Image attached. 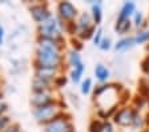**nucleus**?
<instances>
[{"instance_id": "f257e3e1", "label": "nucleus", "mask_w": 149, "mask_h": 132, "mask_svg": "<svg viewBox=\"0 0 149 132\" xmlns=\"http://www.w3.org/2000/svg\"><path fill=\"white\" fill-rule=\"evenodd\" d=\"M60 63V50L55 40L41 39L37 48V64L39 68L55 69Z\"/></svg>"}, {"instance_id": "f03ea898", "label": "nucleus", "mask_w": 149, "mask_h": 132, "mask_svg": "<svg viewBox=\"0 0 149 132\" xmlns=\"http://www.w3.org/2000/svg\"><path fill=\"white\" fill-rule=\"evenodd\" d=\"M39 31H40L41 36H43L44 39H51V40L56 41V39L60 38V35H61L60 34V31H61V24H60V22L56 19V17L49 16L45 22L40 24Z\"/></svg>"}, {"instance_id": "7ed1b4c3", "label": "nucleus", "mask_w": 149, "mask_h": 132, "mask_svg": "<svg viewBox=\"0 0 149 132\" xmlns=\"http://www.w3.org/2000/svg\"><path fill=\"white\" fill-rule=\"evenodd\" d=\"M56 113H57V108L52 103L43 107H37L33 111L35 117L39 122H52L53 119H56Z\"/></svg>"}, {"instance_id": "20e7f679", "label": "nucleus", "mask_w": 149, "mask_h": 132, "mask_svg": "<svg viewBox=\"0 0 149 132\" xmlns=\"http://www.w3.org/2000/svg\"><path fill=\"white\" fill-rule=\"evenodd\" d=\"M71 124L64 117H56L45 127V132H69Z\"/></svg>"}, {"instance_id": "39448f33", "label": "nucleus", "mask_w": 149, "mask_h": 132, "mask_svg": "<svg viewBox=\"0 0 149 132\" xmlns=\"http://www.w3.org/2000/svg\"><path fill=\"white\" fill-rule=\"evenodd\" d=\"M59 12L61 15L63 19L65 20H72L76 16V8L68 1H63L59 6Z\"/></svg>"}, {"instance_id": "423d86ee", "label": "nucleus", "mask_w": 149, "mask_h": 132, "mask_svg": "<svg viewBox=\"0 0 149 132\" xmlns=\"http://www.w3.org/2000/svg\"><path fill=\"white\" fill-rule=\"evenodd\" d=\"M31 13H32V17H33L35 20H36L37 23H44L48 17H49V12L47 11L45 7L43 6H35L31 8Z\"/></svg>"}, {"instance_id": "0eeeda50", "label": "nucleus", "mask_w": 149, "mask_h": 132, "mask_svg": "<svg viewBox=\"0 0 149 132\" xmlns=\"http://www.w3.org/2000/svg\"><path fill=\"white\" fill-rule=\"evenodd\" d=\"M133 119H134L133 112L130 110H128V108H124V110H121L120 112L116 115L115 120L118 124H121V126H128V124H130V123L133 122Z\"/></svg>"}, {"instance_id": "6e6552de", "label": "nucleus", "mask_w": 149, "mask_h": 132, "mask_svg": "<svg viewBox=\"0 0 149 132\" xmlns=\"http://www.w3.org/2000/svg\"><path fill=\"white\" fill-rule=\"evenodd\" d=\"M32 103H33L36 107H43V105H48V104L52 103V99H51V96L48 94H45V91L36 92L33 99H32Z\"/></svg>"}, {"instance_id": "1a4fd4ad", "label": "nucleus", "mask_w": 149, "mask_h": 132, "mask_svg": "<svg viewBox=\"0 0 149 132\" xmlns=\"http://www.w3.org/2000/svg\"><path fill=\"white\" fill-rule=\"evenodd\" d=\"M55 75V69L52 68H39L37 69V79L47 82L48 79H51Z\"/></svg>"}, {"instance_id": "9d476101", "label": "nucleus", "mask_w": 149, "mask_h": 132, "mask_svg": "<svg viewBox=\"0 0 149 132\" xmlns=\"http://www.w3.org/2000/svg\"><path fill=\"white\" fill-rule=\"evenodd\" d=\"M134 12V4L133 3H125L124 7H123V10L120 12V16H118V19H128L132 13Z\"/></svg>"}, {"instance_id": "9b49d317", "label": "nucleus", "mask_w": 149, "mask_h": 132, "mask_svg": "<svg viewBox=\"0 0 149 132\" xmlns=\"http://www.w3.org/2000/svg\"><path fill=\"white\" fill-rule=\"evenodd\" d=\"M95 73H96L97 79H99L100 82H104V80H107V79H108V76H109V71L104 66H102V64H99V66H96V68H95Z\"/></svg>"}, {"instance_id": "f8f14e48", "label": "nucleus", "mask_w": 149, "mask_h": 132, "mask_svg": "<svg viewBox=\"0 0 149 132\" xmlns=\"http://www.w3.org/2000/svg\"><path fill=\"white\" fill-rule=\"evenodd\" d=\"M79 28H80L81 32H87L88 29H91V19L88 15L84 13V15L81 16L80 22H79Z\"/></svg>"}, {"instance_id": "ddd939ff", "label": "nucleus", "mask_w": 149, "mask_h": 132, "mask_svg": "<svg viewBox=\"0 0 149 132\" xmlns=\"http://www.w3.org/2000/svg\"><path fill=\"white\" fill-rule=\"evenodd\" d=\"M130 24H129V19H118L117 24H116V31L120 32V34H124L129 29Z\"/></svg>"}, {"instance_id": "4468645a", "label": "nucleus", "mask_w": 149, "mask_h": 132, "mask_svg": "<svg viewBox=\"0 0 149 132\" xmlns=\"http://www.w3.org/2000/svg\"><path fill=\"white\" fill-rule=\"evenodd\" d=\"M69 63H71V66L73 67V68H76V67H79V66L83 64L77 52H73V51H72L71 54H69Z\"/></svg>"}, {"instance_id": "2eb2a0df", "label": "nucleus", "mask_w": 149, "mask_h": 132, "mask_svg": "<svg viewBox=\"0 0 149 132\" xmlns=\"http://www.w3.org/2000/svg\"><path fill=\"white\" fill-rule=\"evenodd\" d=\"M83 72H84V66H83V64H81V66H79V67H76V68H73V71H72V73H71L72 80H73L74 83H77L79 80H80Z\"/></svg>"}, {"instance_id": "dca6fc26", "label": "nucleus", "mask_w": 149, "mask_h": 132, "mask_svg": "<svg viewBox=\"0 0 149 132\" xmlns=\"http://www.w3.org/2000/svg\"><path fill=\"white\" fill-rule=\"evenodd\" d=\"M146 40H149V31L140 32L136 38H133V43L134 44H141V43H144V41H146Z\"/></svg>"}, {"instance_id": "f3484780", "label": "nucleus", "mask_w": 149, "mask_h": 132, "mask_svg": "<svg viewBox=\"0 0 149 132\" xmlns=\"http://www.w3.org/2000/svg\"><path fill=\"white\" fill-rule=\"evenodd\" d=\"M133 43V39H123V40H120L117 44H116V50H124V48H128L130 47Z\"/></svg>"}, {"instance_id": "a211bd4d", "label": "nucleus", "mask_w": 149, "mask_h": 132, "mask_svg": "<svg viewBox=\"0 0 149 132\" xmlns=\"http://www.w3.org/2000/svg\"><path fill=\"white\" fill-rule=\"evenodd\" d=\"M92 11H93V19H95V22L96 23H100V20H101V8H100V4H95V6L92 7Z\"/></svg>"}, {"instance_id": "6ab92c4d", "label": "nucleus", "mask_w": 149, "mask_h": 132, "mask_svg": "<svg viewBox=\"0 0 149 132\" xmlns=\"http://www.w3.org/2000/svg\"><path fill=\"white\" fill-rule=\"evenodd\" d=\"M95 132H113V129H112V126L109 123H102V124L97 126V129Z\"/></svg>"}, {"instance_id": "aec40b11", "label": "nucleus", "mask_w": 149, "mask_h": 132, "mask_svg": "<svg viewBox=\"0 0 149 132\" xmlns=\"http://www.w3.org/2000/svg\"><path fill=\"white\" fill-rule=\"evenodd\" d=\"M8 123H9L8 117L0 115V131H6V127L8 126Z\"/></svg>"}, {"instance_id": "412c9836", "label": "nucleus", "mask_w": 149, "mask_h": 132, "mask_svg": "<svg viewBox=\"0 0 149 132\" xmlns=\"http://www.w3.org/2000/svg\"><path fill=\"white\" fill-rule=\"evenodd\" d=\"M91 89V79H85V82L81 85V92L83 94H88Z\"/></svg>"}, {"instance_id": "4be33fe9", "label": "nucleus", "mask_w": 149, "mask_h": 132, "mask_svg": "<svg viewBox=\"0 0 149 132\" xmlns=\"http://www.w3.org/2000/svg\"><path fill=\"white\" fill-rule=\"evenodd\" d=\"M143 23V13L141 12H134V24L139 27Z\"/></svg>"}, {"instance_id": "5701e85b", "label": "nucleus", "mask_w": 149, "mask_h": 132, "mask_svg": "<svg viewBox=\"0 0 149 132\" xmlns=\"http://www.w3.org/2000/svg\"><path fill=\"white\" fill-rule=\"evenodd\" d=\"M109 44H111V40H109V39H104V40L100 43V47H101L102 50H108V48L111 47Z\"/></svg>"}, {"instance_id": "b1692460", "label": "nucleus", "mask_w": 149, "mask_h": 132, "mask_svg": "<svg viewBox=\"0 0 149 132\" xmlns=\"http://www.w3.org/2000/svg\"><path fill=\"white\" fill-rule=\"evenodd\" d=\"M100 39H101V29H99L97 34L95 35V39H93V40H95V44H100Z\"/></svg>"}, {"instance_id": "393cba45", "label": "nucleus", "mask_w": 149, "mask_h": 132, "mask_svg": "<svg viewBox=\"0 0 149 132\" xmlns=\"http://www.w3.org/2000/svg\"><path fill=\"white\" fill-rule=\"evenodd\" d=\"M3 40H4V29L0 25V44H3Z\"/></svg>"}, {"instance_id": "a878e982", "label": "nucleus", "mask_w": 149, "mask_h": 132, "mask_svg": "<svg viewBox=\"0 0 149 132\" xmlns=\"http://www.w3.org/2000/svg\"><path fill=\"white\" fill-rule=\"evenodd\" d=\"M4 110H6V104L1 101V98H0V115H1V112H3Z\"/></svg>"}, {"instance_id": "bb28decb", "label": "nucleus", "mask_w": 149, "mask_h": 132, "mask_svg": "<svg viewBox=\"0 0 149 132\" xmlns=\"http://www.w3.org/2000/svg\"><path fill=\"white\" fill-rule=\"evenodd\" d=\"M145 71L146 73H149V57L146 59V63H145Z\"/></svg>"}, {"instance_id": "cd10ccee", "label": "nucleus", "mask_w": 149, "mask_h": 132, "mask_svg": "<svg viewBox=\"0 0 149 132\" xmlns=\"http://www.w3.org/2000/svg\"><path fill=\"white\" fill-rule=\"evenodd\" d=\"M15 132H24V131H22V129H16Z\"/></svg>"}]
</instances>
